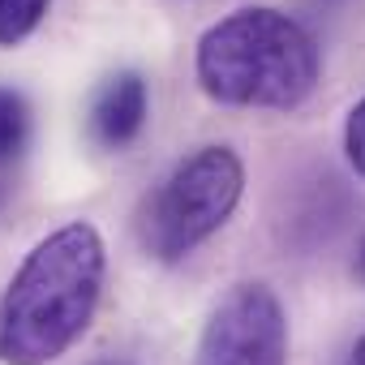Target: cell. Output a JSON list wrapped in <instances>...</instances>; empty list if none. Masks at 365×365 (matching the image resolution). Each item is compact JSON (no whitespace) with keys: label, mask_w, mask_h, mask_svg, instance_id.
Segmentation results:
<instances>
[{"label":"cell","mask_w":365,"mask_h":365,"mask_svg":"<svg viewBox=\"0 0 365 365\" xmlns=\"http://www.w3.org/2000/svg\"><path fill=\"white\" fill-rule=\"evenodd\" d=\"M194 78L220 108L292 112L314 95L322 52L297 18L271 5H250L202 31Z\"/></svg>","instance_id":"obj_2"},{"label":"cell","mask_w":365,"mask_h":365,"mask_svg":"<svg viewBox=\"0 0 365 365\" xmlns=\"http://www.w3.org/2000/svg\"><path fill=\"white\" fill-rule=\"evenodd\" d=\"M146 112H150V95H146L142 73L120 69V73L103 78L99 91L91 95L86 125H91V138H95L103 150H125V146L142 133Z\"/></svg>","instance_id":"obj_5"},{"label":"cell","mask_w":365,"mask_h":365,"mask_svg":"<svg viewBox=\"0 0 365 365\" xmlns=\"http://www.w3.org/2000/svg\"><path fill=\"white\" fill-rule=\"evenodd\" d=\"M108 250L95 224L48 232L0 292V365H52L95 322Z\"/></svg>","instance_id":"obj_1"},{"label":"cell","mask_w":365,"mask_h":365,"mask_svg":"<svg viewBox=\"0 0 365 365\" xmlns=\"http://www.w3.org/2000/svg\"><path fill=\"white\" fill-rule=\"evenodd\" d=\"M31 150V103L22 91L0 86V211L14 198L18 168Z\"/></svg>","instance_id":"obj_6"},{"label":"cell","mask_w":365,"mask_h":365,"mask_svg":"<svg viewBox=\"0 0 365 365\" xmlns=\"http://www.w3.org/2000/svg\"><path fill=\"white\" fill-rule=\"evenodd\" d=\"M91 365H129V361H120V356H99V361H91Z\"/></svg>","instance_id":"obj_11"},{"label":"cell","mask_w":365,"mask_h":365,"mask_svg":"<svg viewBox=\"0 0 365 365\" xmlns=\"http://www.w3.org/2000/svg\"><path fill=\"white\" fill-rule=\"evenodd\" d=\"M241 194V155L232 146H198L142 194L133 211V237L155 262H180L232 220Z\"/></svg>","instance_id":"obj_3"},{"label":"cell","mask_w":365,"mask_h":365,"mask_svg":"<svg viewBox=\"0 0 365 365\" xmlns=\"http://www.w3.org/2000/svg\"><path fill=\"white\" fill-rule=\"evenodd\" d=\"M194 365H288V314L267 284L228 288L202 335Z\"/></svg>","instance_id":"obj_4"},{"label":"cell","mask_w":365,"mask_h":365,"mask_svg":"<svg viewBox=\"0 0 365 365\" xmlns=\"http://www.w3.org/2000/svg\"><path fill=\"white\" fill-rule=\"evenodd\" d=\"M52 0H0V48H18L39 31Z\"/></svg>","instance_id":"obj_7"},{"label":"cell","mask_w":365,"mask_h":365,"mask_svg":"<svg viewBox=\"0 0 365 365\" xmlns=\"http://www.w3.org/2000/svg\"><path fill=\"white\" fill-rule=\"evenodd\" d=\"M344 155H348L352 172L365 180V95L352 103V112L344 120Z\"/></svg>","instance_id":"obj_8"},{"label":"cell","mask_w":365,"mask_h":365,"mask_svg":"<svg viewBox=\"0 0 365 365\" xmlns=\"http://www.w3.org/2000/svg\"><path fill=\"white\" fill-rule=\"evenodd\" d=\"M339 365H365V331L356 335V344L344 352V361H339Z\"/></svg>","instance_id":"obj_9"},{"label":"cell","mask_w":365,"mask_h":365,"mask_svg":"<svg viewBox=\"0 0 365 365\" xmlns=\"http://www.w3.org/2000/svg\"><path fill=\"white\" fill-rule=\"evenodd\" d=\"M356 275L365 279V237H361V245H356Z\"/></svg>","instance_id":"obj_10"}]
</instances>
